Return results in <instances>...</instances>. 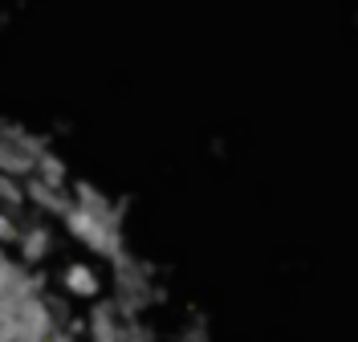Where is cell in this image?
Instances as JSON below:
<instances>
[{
  "instance_id": "cell-1",
  "label": "cell",
  "mask_w": 358,
  "mask_h": 342,
  "mask_svg": "<svg viewBox=\"0 0 358 342\" xmlns=\"http://www.w3.org/2000/svg\"><path fill=\"white\" fill-rule=\"evenodd\" d=\"M114 310L122 314V318H138L147 306H155L163 290H159L155 281V269L143 261V257H134V252H122V257H114Z\"/></svg>"
},
{
  "instance_id": "cell-2",
  "label": "cell",
  "mask_w": 358,
  "mask_h": 342,
  "mask_svg": "<svg viewBox=\"0 0 358 342\" xmlns=\"http://www.w3.org/2000/svg\"><path fill=\"white\" fill-rule=\"evenodd\" d=\"M62 220H66L69 236H73L78 245H86L90 252H98V257H106V261H114V257L127 252V241H122V225H118V220L94 216V212H86V208H78V204H69V212Z\"/></svg>"
},
{
  "instance_id": "cell-3",
  "label": "cell",
  "mask_w": 358,
  "mask_h": 342,
  "mask_svg": "<svg viewBox=\"0 0 358 342\" xmlns=\"http://www.w3.org/2000/svg\"><path fill=\"white\" fill-rule=\"evenodd\" d=\"M37 294H45V273L21 265L0 245V301H21V297H37Z\"/></svg>"
},
{
  "instance_id": "cell-4",
  "label": "cell",
  "mask_w": 358,
  "mask_h": 342,
  "mask_svg": "<svg viewBox=\"0 0 358 342\" xmlns=\"http://www.w3.org/2000/svg\"><path fill=\"white\" fill-rule=\"evenodd\" d=\"M24 204H33L41 216H66L73 200H69V187H53L37 176H24Z\"/></svg>"
},
{
  "instance_id": "cell-5",
  "label": "cell",
  "mask_w": 358,
  "mask_h": 342,
  "mask_svg": "<svg viewBox=\"0 0 358 342\" xmlns=\"http://www.w3.org/2000/svg\"><path fill=\"white\" fill-rule=\"evenodd\" d=\"M17 261L21 265H29V269H37L45 257L53 252V232H49V225H41V220H24L21 225V236H17Z\"/></svg>"
},
{
  "instance_id": "cell-6",
  "label": "cell",
  "mask_w": 358,
  "mask_h": 342,
  "mask_svg": "<svg viewBox=\"0 0 358 342\" xmlns=\"http://www.w3.org/2000/svg\"><path fill=\"white\" fill-rule=\"evenodd\" d=\"M69 200L78 208H86V212H94V216H106V220H118L122 225V216H127V200H110L102 187H94V183L78 180L73 183V192H69Z\"/></svg>"
},
{
  "instance_id": "cell-7",
  "label": "cell",
  "mask_w": 358,
  "mask_h": 342,
  "mask_svg": "<svg viewBox=\"0 0 358 342\" xmlns=\"http://www.w3.org/2000/svg\"><path fill=\"white\" fill-rule=\"evenodd\" d=\"M122 314L114 310V301H94L86 318V339L90 342H122Z\"/></svg>"
},
{
  "instance_id": "cell-8",
  "label": "cell",
  "mask_w": 358,
  "mask_h": 342,
  "mask_svg": "<svg viewBox=\"0 0 358 342\" xmlns=\"http://www.w3.org/2000/svg\"><path fill=\"white\" fill-rule=\"evenodd\" d=\"M62 285H66V297H86V301H94V297L102 294V277H98V269H94V265H86V261H73V265H66Z\"/></svg>"
},
{
  "instance_id": "cell-9",
  "label": "cell",
  "mask_w": 358,
  "mask_h": 342,
  "mask_svg": "<svg viewBox=\"0 0 358 342\" xmlns=\"http://www.w3.org/2000/svg\"><path fill=\"white\" fill-rule=\"evenodd\" d=\"M0 138H4L8 147H17L21 155H29V159H37L41 151H49V143H45L37 131H29L21 122H8V118H0Z\"/></svg>"
},
{
  "instance_id": "cell-10",
  "label": "cell",
  "mask_w": 358,
  "mask_h": 342,
  "mask_svg": "<svg viewBox=\"0 0 358 342\" xmlns=\"http://www.w3.org/2000/svg\"><path fill=\"white\" fill-rule=\"evenodd\" d=\"M33 176L45 180V183H53V187H69V167L57 151H41V155L33 159Z\"/></svg>"
},
{
  "instance_id": "cell-11",
  "label": "cell",
  "mask_w": 358,
  "mask_h": 342,
  "mask_svg": "<svg viewBox=\"0 0 358 342\" xmlns=\"http://www.w3.org/2000/svg\"><path fill=\"white\" fill-rule=\"evenodd\" d=\"M0 171H4V176H17V180H24V176H33V159H29V155H21L17 147H8V143L0 138Z\"/></svg>"
},
{
  "instance_id": "cell-12",
  "label": "cell",
  "mask_w": 358,
  "mask_h": 342,
  "mask_svg": "<svg viewBox=\"0 0 358 342\" xmlns=\"http://www.w3.org/2000/svg\"><path fill=\"white\" fill-rule=\"evenodd\" d=\"M0 208L21 212V208H24V180H17V176H4V171H0Z\"/></svg>"
},
{
  "instance_id": "cell-13",
  "label": "cell",
  "mask_w": 358,
  "mask_h": 342,
  "mask_svg": "<svg viewBox=\"0 0 358 342\" xmlns=\"http://www.w3.org/2000/svg\"><path fill=\"white\" fill-rule=\"evenodd\" d=\"M21 216L17 212H8V208H0V245L8 249V245H17V236H21Z\"/></svg>"
},
{
  "instance_id": "cell-14",
  "label": "cell",
  "mask_w": 358,
  "mask_h": 342,
  "mask_svg": "<svg viewBox=\"0 0 358 342\" xmlns=\"http://www.w3.org/2000/svg\"><path fill=\"white\" fill-rule=\"evenodd\" d=\"M179 342H212V334H208V322H203V314H192V318H187V326L179 330Z\"/></svg>"
},
{
  "instance_id": "cell-15",
  "label": "cell",
  "mask_w": 358,
  "mask_h": 342,
  "mask_svg": "<svg viewBox=\"0 0 358 342\" xmlns=\"http://www.w3.org/2000/svg\"><path fill=\"white\" fill-rule=\"evenodd\" d=\"M45 342H78V334H73V330H66V326H57V330H53Z\"/></svg>"
}]
</instances>
